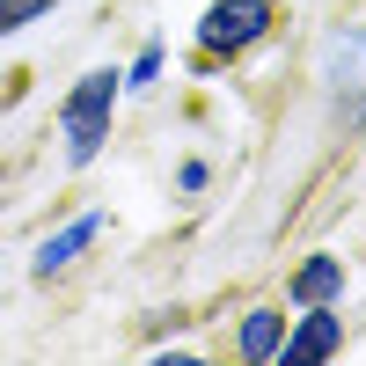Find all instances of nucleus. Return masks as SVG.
I'll use <instances>...</instances> for the list:
<instances>
[{"instance_id": "1", "label": "nucleus", "mask_w": 366, "mask_h": 366, "mask_svg": "<svg viewBox=\"0 0 366 366\" xmlns=\"http://www.w3.org/2000/svg\"><path fill=\"white\" fill-rule=\"evenodd\" d=\"M271 22H279V0H212L205 22H198V59H242L271 37Z\"/></svg>"}, {"instance_id": "2", "label": "nucleus", "mask_w": 366, "mask_h": 366, "mask_svg": "<svg viewBox=\"0 0 366 366\" xmlns=\"http://www.w3.org/2000/svg\"><path fill=\"white\" fill-rule=\"evenodd\" d=\"M110 110H117V74H88L66 110H59V125H66V162H96L103 154V139H110Z\"/></svg>"}, {"instance_id": "3", "label": "nucleus", "mask_w": 366, "mask_h": 366, "mask_svg": "<svg viewBox=\"0 0 366 366\" xmlns=\"http://www.w3.org/2000/svg\"><path fill=\"white\" fill-rule=\"evenodd\" d=\"M337 352H345V315H337V300H322V308H300V322H286L279 366H315Z\"/></svg>"}, {"instance_id": "4", "label": "nucleus", "mask_w": 366, "mask_h": 366, "mask_svg": "<svg viewBox=\"0 0 366 366\" xmlns=\"http://www.w3.org/2000/svg\"><path fill=\"white\" fill-rule=\"evenodd\" d=\"M337 293H345V264H337V257H308V264L286 279V300H293V308H322V300H337Z\"/></svg>"}, {"instance_id": "5", "label": "nucleus", "mask_w": 366, "mask_h": 366, "mask_svg": "<svg viewBox=\"0 0 366 366\" xmlns=\"http://www.w3.org/2000/svg\"><path fill=\"white\" fill-rule=\"evenodd\" d=\"M286 308H249V315H242V359H249V366H271V359H279V345H286Z\"/></svg>"}, {"instance_id": "6", "label": "nucleus", "mask_w": 366, "mask_h": 366, "mask_svg": "<svg viewBox=\"0 0 366 366\" xmlns=\"http://www.w3.org/2000/svg\"><path fill=\"white\" fill-rule=\"evenodd\" d=\"M103 234V212H81V220L74 227H59L51 242H44V249H37V279H51V271H66L81 249H88V242H96Z\"/></svg>"}, {"instance_id": "7", "label": "nucleus", "mask_w": 366, "mask_h": 366, "mask_svg": "<svg viewBox=\"0 0 366 366\" xmlns=\"http://www.w3.org/2000/svg\"><path fill=\"white\" fill-rule=\"evenodd\" d=\"M59 0H0V37H15V29H29L37 15H51Z\"/></svg>"}, {"instance_id": "8", "label": "nucleus", "mask_w": 366, "mask_h": 366, "mask_svg": "<svg viewBox=\"0 0 366 366\" xmlns=\"http://www.w3.org/2000/svg\"><path fill=\"white\" fill-rule=\"evenodd\" d=\"M154 74H162V51L147 44V51H139V66H132V88H147V81H154Z\"/></svg>"}, {"instance_id": "9", "label": "nucleus", "mask_w": 366, "mask_h": 366, "mask_svg": "<svg viewBox=\"0 0 366 366\" xmlns=\"http://www.w3.org/2000/svg\"><path fill=\"white\" fill-rule=\"evenodd\" d=\"M176 183H183V191H205L212 169H205V162H183V169H176Z\"/></svg>"}]
</instances>
